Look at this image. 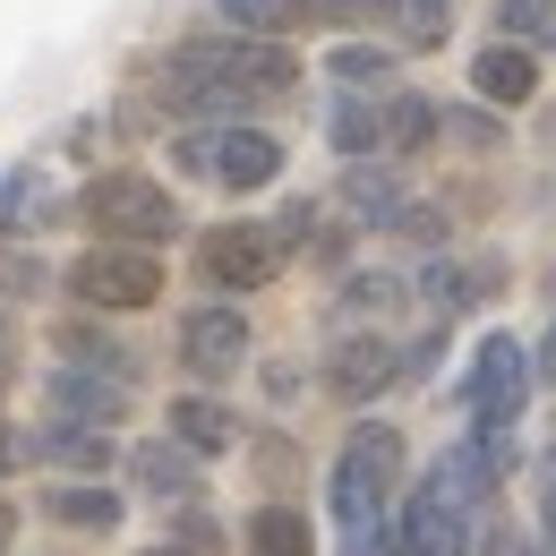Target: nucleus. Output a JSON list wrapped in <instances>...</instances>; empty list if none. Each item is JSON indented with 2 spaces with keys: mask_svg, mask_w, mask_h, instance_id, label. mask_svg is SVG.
I'll list each match as a JSON object with an SVG mask.
<instances>
[{
  "mask_svg": "<svg viewBox=\"0 0 556 556\" xmlns=\"http://www.w3.org/2000/svg\"><path fill=\"white\" fill-rule=\"evenodd\" d=\"M291 77H300V61H291L282 43L223 35V43H180L154 86H163V112H180V121H231V112H249V103L291 94Z\"/></svg>",
  "mask_w": 556,
  "mask_h": 556,
  "instance_id": "1",
  "label": "nucleus"
},
{
  "mask_svg": "<svg viewBox=\"0 0 556 556\" xmlns=\"http://www.w3.org/2000/svg\"><path fill=\"white\" fill-rule=\"evenodd\" d=\"M77 214H86L103 240H121V249H154V240L180 231V206H172L163 180H146V172H94L86 198H77Z\"/></svg>",
  "mask_w": 556,
  "mask_h": 556,
  "instance_id": "2",
  "label": "nucleus"
},
{
  "mask_svg": "<svg viewBox=\"0 0 556 556\" xmlns=\"http://www.w3.org/2000/svg\"><path fill=\"white\" fill-rule=\"evenodd\" d=\"M394 480H403V428H394V419L351 428L343 463H334V514H343L351 531L386 522V496H394Z\"/></svg>",
  "mask_w": 556,
  "mask_h": 556,
  "instance_id": "3",
  "label": "nucleus"
},
{
  "mask_svg": "<svg viewBox=\"0 0 556 556\" xmlns=\"http://www.w3.org/2000/svg\"><path fill=\"white\" fill-rule=\"evenodd\" d=\"M70 291L86 308H154L163 300V257L154 249H121V240H94L70 266Z\"/></svg>",
  "mask_w": 556,
  "mask_h": 556,
  "instance_id": "4",
  "label": "nucleus"
},
{
  "mask_svg": "<svg viewBox=\"0 0 556 556\" xmlns=\"http://www.w3.org/2000/svg\"><path fill=\"white\" fill-rule=\"evenodd\" d=\"M282 257H291V240H282L275 223H223L198 240V275L214 291H266L282 275Z\"/></svg>",
  "mask_w": 556,
  "mask_h": 556,
  "instance_id": "5",
  "label": "nucleus"
},
{
  "mask_svg": "<svg viewBox=\"0 0 556 556\" xmlns=\"http://www.w3.org/2000/svg\"><path fill=\"white\" fill-rule=\"evenodd\" d=\"M180 163L189 172H206L214 189H266L282 172V146L266 129H240V121H223V129H198V138H180Z\"/></svg>",
  "mask_w": 556,
  "mask_h": 556,
  "instance_id": "6",
  "label": "nucleus"
},
{
  "mask_svg": "<svg viewBox=\"0 0 556 556\" xmlns=\"http://www.w3.org/2000/svg\"><path fill=\"white\" fill-rule=\"evenodd\" d=\"M522 394H531V351L514 343V334H488V343L471 351L463 403H471L480 419H496V428H514V419H522Z\"/></svg>",
  "mask_w": 556,
  "mask_h": 556,
  "instance_id": "7",
  "label": "nucleus"
},
{
  "mask_svg": "<svg viewBox=\"0 0 556 556\" xmlns=\"http://www.w3.org/2000/svg\"><path fill=\"white\" fill-rule=\"evenodd\" d=\"M180 359H189L198 377H231V368L249 359V317H240L231 300L189 308V317H180Z\"/></svg>",
  "mask_w": 556,
  "mask_h": 556,
  "instance_id": "8",
  "label": "nucleus"
},
{
  "mask_svg": "<svg viewBox=\"0 0 556 556\" xmlns=\"http://www.w3.org/2000/svg\"><path fill=\"white\" fill-rule=\"evenodd\" d=\"M52 412L70 428H103V419L129 412V377H86V368H61L52 377Z\"/></svg>",
  "mask_w": 556,
  "mask_h": 556,
  "instance_id": "9",
  "label": "nucleus"
},
{
  "mask_svg": "<svg viewBox=\"0 0 556 556\" xmlns=\"http://www.w3.org/2000/svg\"><path fill=\"white\" fill-rule=\"evenodd\" d=\"M394 556H471V531H463L454 505H437V496L419 488L412 505H403V540H394Z\"/></svg>",
  "mask_w": 556,
  "mask_h": 556,
  "instance_id": "10",
  "label": "nucleus"
},
{
  "mask_svg": "<svg viewBox=\"0 0 556 556\" xmlns=\"http://www.w3.org/2000/svg\"><path fill=\"white\" fill-rule=\"evenodd\" d=\"M129 480H138L154 505H163V496L180 505V496H198V454H180L172 437H146V445H129Z\"/></svg>",
  "mask_w": 556,
  "mask_h": 556,
  "instance_id": "11",
  "label": "nucleus"
},
{
  "mask_svg": "<svg viewBox=\"0 0 556 556\" xmlns=\"http://www.w3.org/2000/svg\"><path fill=\"white\" fill-rule=\"evenodd\" d=\"M17 454H35V463H61V471H77V480H94V471L112 463V437H103V428H70V419H52V428H35Z\"/></svg>",
  "mask_w": 556,
  "mask_h": 556,
  "instance_id": "12",
  "label": "nucleus"
},
{
  "mask_svg": "<svg viewBox=\"0 0 556 556\" xmlns=\"http://www.w3.org/2000/svg\"><path fill=\"white\" fill-rule=\"evenodd\" d=\"M471 86H480V103H531L540 94V61L531 52H514V43H488L480 61H471Z\"/></svg>",
  "mask_w": 556,
  "mask_h": 556,
  "instance_id": "13",
  "label": "nucleus"
},
{
  "mask_svg": "<svg viewBox=\"0 0 556 556\" xmlns=\"http://www.w3.org/2000/svg\"><path fill=\"white\" fill-rule=\"evenodd\" d=\"M394 377H403L394 343H343V351H334V394H343V403H368V394H386Z\"/></svg>",
  "mask_w": 556,
  "mask_h": 556,
  "instance_id": "14",
  "label": "nucleus"
},
{
  "mask_svg": "<svg viewBox=\"0 0 556 556\" xmlns=\"http://www.w3.org/2000/svg\"><path fill=\"white\" fill-rule=\"evenodd\" d=\"M43 514L70 522V531H112L121 522V496L94 488V480H61V488H43Z\"/></svg>",
  "mask_w": 556,
  "mask_h": 556,
  "instance_id": "15",
  "label": "nucleus"
},
{
  "mask_svg": "<svg viewBox=\"0 0 556 556\" xmlns=\"http://www.w3.org/2000/svg\"><path fill=\"white\" fill-rule=\"evenodd\" d=\"M231 412L223 403H206V394H189V403H172V445L180 454H231Z\"/></svg>",
  "mask_w": 556,
  "mask_h": 556,
  "instance_id": "16",
  "label": "nucleus"
},
{
  "mask_svg": "<svg viewBox=\"0 0 556 556\" xmlns=\"http://www.w3.org/2000/svg\"><path fill=\"white\" fill-rule=\"evenodd\" d=\"M249 556H317V531L300 505H257L249 514Z\"/></svg>",
  "mask_w": 556,
  "mask_h": 556,
  "instance_id": "17",
  "label": "nucleus"
},
{
  "mask_svg": "<svg viewBox=\"0 0 556 556\" xmlns=\"http://www.w3.org/2000/svg\"><path fill=\"white\" fill-rule=\"evenodd\" d=\"M343 206L359 214V223H403L412 198H403V180H394V172H351V180H343Z\"/></svg>",
  "mask_w": 556,
  "mask_h": 556,
  "instance_id": "18",
  "label": "nucleus"
},
{
  "mask_svg": "<svg viewBox=\"0 0 556 556\" xmlns=\"http://www.w3.org/2000/svg\"><path fill=\"white\" fill-rule=\"evenodd\" d=\"M496 43H514V52L556 43V0H496Z\"/></svg>",
  "mask_w": 556,
  "mask_h": 556,
  "instance_id": "19",
  "label": "nucleus"
},
{
  "mask_svg": "<svg viewBox=\"0 0 556 556\" xmlns=\"http://www.w3.org/2000/svg\"><path fill=\"white\" fill-rule=\"evenodd\" d=\"M377 121H386V154H412V146L437 129V103H428V94H386Z\"/></svg>",
  "mask_w": 556,
  "mask_h": 556,
  "instance_id": "20",
  "label": "nucleus"
},
{
  "mask_svg": "<svg viewBox=\"0 0 556 556\" xmlns=\"http://www.w3.org/2000/svg\"><path fill=\"white\" fill-rule=\"evenodd\" d=\"M377 9H394V35L428 52V43H445V26H454V0H377Z\"/></svg>",
  "mask_w": 556,
  "mask_h": 556,
  "instance_id": "21",
  "label": "nucleus"
},
{
  "mask_svg": "<svg viewBox=\"0 0 556 556\" xmlns=\"http://www.w3.org/2000/svg\"><path fill=\"white\" fill-rule=\"evenodd\" d=\"M214 9H223L231 35H257V43H275L282 26L300 17V0H214Z\"/></svg>",
  "mask_w": 556,
  "mask_h": 556,
  "instance_id": "22",
  "label": "nucleus"
},
{
  "mask_svg": "<svg viewBox=\"0 0 556 556\" xmlns=\"http://www.w3.org/2000/svg\"><path fill=\"white\" fill-rule=\"evenodd\" d=\"M334 146H343L351 163H359V154H386V121H377V103L343 94V103H334Z\"/></svg>",
  "mask_w": 556,
  "mask_h": 556,
  "instance_id": "23",
  "label": "nucleus"
},
{
  "mask_svg": "<svg viewBox=\"0 0 556 556\" xmlns=\"http://www.w3.org/2000/svg\"><path fill=\"white\" fill-rule=\"evenodd\" d=\"M35 206H43V180L35 172H0V231H26Z\"/></svg>",
  "mask_w": 556,
  "mask_h": 556,
  "instance_id": "24",
  "label": "nucleus"
},
{
  "mask_svg": "<svg viewBox=\"0 0 556 556\" xmlns=\"http://www.w3.org/2000/svg\"><path fill=\"white\" fill-rule=\"evenodd\" d=\"M334 77H343V86H386V77H394V52H377V43H343V52H334Z\"/></svg>",
  "mask_w": 556,
  "mask_h": 556,
  "instance_id": "25",
  "label": "nucleus"
},
{
  "mask_svg": "<svg viewBox=\"0 0 556 556\" xmlns=\"http://www.w3.org/2000/svg\"><path fill=\"white\" fill-rule=\"evenodd\" d=\"M26 291H43V266L26 249H0V300H26Z\"/></svg>",
  "mask_w": 556,
  "mask_h": 556,
  "instance_id": "26",
  "label": "nucleus"
},
{
  "mask_svg": "<svg viewBox=\"0 0 556 556\" xmlns=\"http://www.w3.org/2000/svg\"><path fill=\"white\" fill-rule=\"evenodd\" d=\"M480 556H540V548H531V540H522L514 522H496V531H488V548H480Z\"/></svg>",
  "mask_w": 556,
  "mask_h": 556,
  "instance_id": "27",
  "label": "nucleus"
},
{
  "mask_svg": "<svg viewBox=\"0 0 556 556\" xmlns=\"http://www.w3.org/2000/svg\"><path fill=\"white\" fill-rule=\"evenodd\" d=\"M300 9H308V17H334V26H343V17H368L377 0H300Z\"/></svg>",
  "mask_w": 556,
  "mask_h": 556,
  "instance_id": "28",
  "label": "nucleus"
},
{
  "mask_svg": "<svg viewBox=\"0 0 556 556\" xmlns=\"http://www.w3.org/2000/svg\"><path fill=\"white\" fill-rule=\"evenodd\" d=\"M351 556H394V540H386V522H368V531H351Z\"/></svg>",
  "mask_w": 556,
  "mask_h": 556,
  "instance_id": "29",
  "label": "nucleus"
},
{
  "mask_svg": "<svg viewBox=\"0 0 556 556\" xmlns=\"http://www.w3.org/2000/svg\"><path fill=\"white\" fill-rule=\"evenodd\" d=\"M531 368H540V377H548V386H556V326H548V343L531 351Z\"/></svg>",
  "mask_w": 556,
  "mask_h": 556,
  "instance_id": "30",
  "label": "nucleus"
},
{
  "mask_svg": "<svg viewBox=\"0 0 556 556\" xmlns=\"http://www.w3.org/2000/svg\"><path fill=\"white\" fill-rule=\"evenodd\" d=\"M9 540H17V505L0 496V548H9Z\"/></svg>",
  "mask_w": 556,
  "mask_h": 556,
  "instance_id": "31",
  "label": "nucleus"
},
{
  "mask_svg": "<svg viewBox=\"0 0 556 556\" xmlns=\"http://www.w3.org/2000/svg\"><path fill=\"white\" fill-rule=\"evenodd\" d=\"M9 463H17V437H0V471H9Z\"/></svg>",
  "mask_w": 556,
  "mask_h": 556,
  "instance_id": "32",
  "label": "nucleus"
},
{
  "mask_svg": "<svg viewBox=\"0 0 556 556\" xmlns=\"http://www.w3.org/2000/svg\"><path fill=\"white\" fill-rule=\"evenodd\" d=\"M548 556H556V496H548Z\"/></svg>",
  "mask_w": 556,
  "mask_h": 556,
  "instance_id": "33",
  "label": "nucleus"
},
{
  "mask_svg": "<svg viewBox=\"0 0 556 556\" xmlns=\"http://www.w3.org/2000/svg\"><path fill=\"white\" fill-rule=\"evenodd\" d=\"M154 556H180V548H154Z\"/></svg>",
  "mask_w": 556,
  "mask_h": 556,
  "instance_id": "34",
  "label": "nucleus"
}]
</instances>
